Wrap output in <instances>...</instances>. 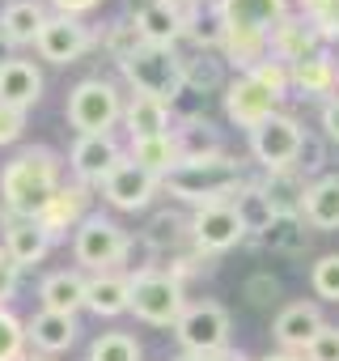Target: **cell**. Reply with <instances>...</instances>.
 Segmentation results:
<instances>
[{
    "instance_id": "50",
    "label": "cell",
    "mask_w": 339,
    "mask_h": 361,
    "mask_svg": "<svg viewBox=\"0 0 339 361\" xmlns=\"http://www.w3.org/2000/svg\"><path fill=\"white\" fill-rule=\"evenodd\" d=\"M208 361H255V357H250V353H242L238 344H225V348H221V353H212Z\"/></svg>"
},
{
    "instance_id": "47",
    "label": "cell",
    "mask_w": 339,
    "mask_h": 361,
    "mask_svg": "<svg viewBox=\"0 0 339 361\" xmlns=\"http://www.w3.org/2000/svg\"><path fill=\"white\" fill-rule=\"evenodd\" d=\"M51 13H68V18H89L94 9H102V0H47Z\"/></svg>"
},
{
    "instance_id": "5",
    "label": "cell",
    "mask_w": 339,
    "mask_h": 361,
    "mask_svg": "<svg viewBox=\"0 0 339 361\" xmlns=\"http://www.w3.org/2000/svg\"><path fill=\"white\" fill-rule=\"evenodd\" d=\"M123 90L110 77H85L68 90L64 115L68 128H77V136H115V128L123 123Z\"/></svg>"
},
{
    "instance_id": "1",
    "label": "cell",
    "mask_w": 339,
    "mask_h": 361,
    "mask_svg": "<svg viewBox=\"0 0 339 361\" xmlns=\"http://www.w3.org/2000/svg\"><path fill=\"white\" fill-rule=\"evenodd\" d=\"M60 188H64V157L51 145H22L0 166V209L9 217L39 221Z\"/></svg>"
},
{
    "instance_id": "29",
    "label": "cell",
    "mask_w": 339,
    "mask_h": 361,
    "mask_svg": "<svg viewBox=\"0 0 339 361\" xmlns=\"http://www.w3.org/2000/svg\"><path fill=\"white\" fill-rule=\"evenodd\" d=\"M229 204H234V213H238V221H242V230H246L250 243H259V238L271 230V221H276V209H271V200L263 196L259 178H246V183L234 192Z\"/></svg>"
},
{
    "instance_id": "9",
    "label": "cell",
    "mask_w": 339,
    "mask_h": 361,
    "mask_svg": "<svg viewBox=\"0 0 339 361\" xmlns=\"http://www.w3.org/2000/svg\"><path fill=\"white\" fill-rule=\"evenodd\" d=\"M246 140H250V157L259 161V170H293L297 153H301V140H305V128H301L297 115L276 111L255 132H246Z\"/></svg>"
},
{
    "instance_id": "10",
    "label": "cell",
    "mask_w": 339,
    "mask_h": 361,
    "mask_svg": "<svg viewBox=\"0 0 339 361\" xmlns=\"http://www.w3.org/2000/svg\"><path fill=\"white\" fill-rule=\"evenodd\" d=\"M98 47V30L85 22V18H68V13H51L34 51L43 64H56V68H68L77 60H85L89 51Z\"/></svg>"
},
{
    "instance_id": "17",
    "label": "cell",
    "mask_w": 339,
    "mask_h": 361,
    "mask_svg": "<svg viewBox=\"0 0 339 361\" xmlns=\"http://www.w3.org/2000/svg\"><path fill=\"white\" fill-rule=\"evenodd\" d=\"M81 340V323H77V314H56V310H34L30 319H26V344H30V353H39V357H64V353H72V344Z\"/></svg>"
},
{
    "instance_id": "48",
    "label": "cell",
    "mask_w": 339,
    "mask_h": 361,
    "mask_svg": "<svg viewBox=\"0 0 339 361\" xmlns=\"http://www.w3.org/2000/svg\"><path fill=\"white\" fill-rule=\"evenodd\" d=\"M318 123H322V140L339 145V94H335L331 102H322V115H318Z\"/></svg>"
},
{
    "instance_id": "13",
    "label": "cell",
    "mask_w": 339,
    "mask_h": 361,
    "mask_svg": "<svg viewBox=\"0 0 339 361\" xmlns=\"http://www.w3.org/2000/svg\"><path fill=\"white\" fill-rule=\"evenodd\" d=\"M68 174L85 188H102L106 178L119 170V161H127L123 145L115 136H77L72 149H68Z\"/></svg>"
},
{
    "instance_id": "26",
    "label": "cell",
    "mask_w": 339,
    "mask_h": 361,
    "mask_svg": "<svg viewBox=\"0 0 339 361\" xmlns=\"http://www.w3.org/2000/svg\"><path fill=\"white\" fill-rule=\"evenodd\" d=\"M140 243H144L153 255H179V251L191 243V213L157 209V213L148 217V226L140 230Z\"/></svg>"
},
{
    "instance_id": "20",
    "label": "cell",
    "mask_w": 339,
    "mask_h": 361,
    "mask_svg": "<svg viewBox=\"0 0 339 361\" xmlns=\"http://www.w3.org/2000/svg\"><path fill=\"white\" fill-rule=\"evenodd\" d=\"M322 327H326V319H322L318 302H288V306H280V314L271 319V336H276V344H280L284 353H305L309 340H314Z\"/></svg>"
},
{
    "instance_id": "52",
    "label": "cell",
    "mask_w": 339,
    "mask_h": 361,
    "mask_svg": "<svg viewBox=\"0 0 339 361\" xmlns=\"http://www.w3.org/2000/svg\"><path fill=\"white\" fill-rule=\"evenodd\" d=\"M148 5H157V0H123V13H127V18H136V13H144Z\"/></svg>"
},
{
    "instance_id": "51",
    "label": "cell",
    "mask_w": 339,
    "mask_h": 361,
    "mask_svg": "<svg viewBox=\"0 0 339 361\" xmlns=\"http://www.w3.org/2000/svg\"><path fill=\"white\" fill-rule=\"evenodd\" d=\"M255 361H305L301 353H284V348H276V353H263V357H255Z\"/></svg>"
},
{
    "instance_id": "23",
    "label": "cell",
    "mask_w": 339,
    "mask_h": 361,
    "mask_svg": "<svg viewBox=\"0 0 339 361\" xmlns=\"http://www.w3.org/2000/svg\"><path fill=\"white\" fill-rule=\"evenodd\" d=\"M132 306V272H94L85 276V310L98 319H119Z\"/></svg>"
},
{
    "instance_id": "40",
    "label": "cell",
    "mask_w": 339,
    "mask_h": 361,
    "mask_svg": "<svg viewBox=\"0 0 339 361\" xmlns=\"http://www.w3.org/2000/svg\"><path fill=\"white\" fill-rule=\"evenodd\" d=\"M242 298H246L255 310H263V306H276V302H280V281H276L271 272H255V276H246V285H242Z\"/></svg>"
},
{
    "instance_id": "35",
    "label": "cell",
    "mask_w": 339,
    "mask_h": 361,
    "mask_svg": "<svg viewBox=\"0 0 339 361\" xmlns=\"http://www.w3.org/2000/svg\"><path fill=\"white\" fill-rule=\"evenodd\" d=\"M144 39H140V30H136V22L127 18V13H119V18H110L102 30H98V51L106 56V60H115V64H123L136 47H140Z\"/></svg>"
},
{
    "instance_id": "2",
    "label": "cell",
    "mask_w": 339,
    "mask_h": 361,
    "mask_svg": "<svg viewBox=\"0 0 339 361\" xmlns=\"http://www.w3.org/2000/svg\"><path fill=\"white\" fill-rule=\"evenodd\" d=\"M225 26V64L234 73H250L271 56V30L293 13V0H217Z\"/></svg>"
},
{
    "instance_id": "42",
    "label": "cell",
    "mask_w": 339,
    "mask_h": 361,
    "mask_svg": "<svg viewBox=\"0 0 339 361\" xmlns=\"http://www.w3.org/2000/svg\"><path fill=\"white\" fill-rule=\"evenodd\" d=\"M322 161H326V140L305 132V140H301V153H297V166H293V170H297L301 178H309V183H314L318 170H322Z\"/></svg>"
},
{
    "instance_id": "34",
    "label": "cell",
    "mask_w": 339,
    "mask_h": 361,
    "mask_svg": "<svg viewBox=\"0 0 339 361\" xmlns=\"http://www.w3.org/2000/svg\"><path fill=\"white\" fill-rule=\"evenodd\" d=\"M191 51H221L225 47V26H221V9L212 5H191L187 9V39Z\"/></svg>"
},
{
    "instance_id": "39",
    "label": "cell",
    "mask_w": 339,
    "mask_h": 361,
    "mask_svg": "<svg viewBox=\"0 0 339 361\" xmlns=\"http://www.w3.org/2000/svg\"><path fill=\"white\" fill-rule=\"evenodd\" d=\"M309 289H314V298H322V302H339V251L318 255V259L309 264Z\"/></svg>"
},
{
    "instance_id": "25",
    "label": "cell",
    "mask_w": 339,
    "mask_h": 361,
    "mask_svg": "<svg viewBox=\"0 0 339 361\" xmlns=\"http://www.w3.org/2000/svg\"><path fill=\"white\" fill-rule=\"evenodd\" d=\"M39 310L77 314L85 310V272L81 268H56L39 281Z\"/></svg>"
},
{
    "instance_id": "22",
    "label": "cell",
    "mask_w": 339,
    "mask_h": 361,
    "mask_svg": "<svg viewBox=\"0 0 339 361\" xmlns=\"http://www.w3.org/2000/svg\"><path fill=\"white\" fill-rule=\"evenodd\" d=\"M187 9L191 5H174V0H157V5H148L144 13H136V30L144 43L153 47H179L187 39Z\"/></svg>"
},
{
    "instance_id": "32",
    "label": "cell",
    "mask_w": 339,
    "mask_h": 361,
    "mask_svg": "<svg viewBox=\"0 0 339 361\" xmlns=\"http://www.w3.org/2000/svg\"><path fill=\"white\" fill-rule=\"evenodd\" d=\"M259 188H263V196L271 200V209H276V213L301 217V204H305V188H309V178H301L297 170H263Z\"/></svg>"
},
{
    "instance_id": "49",
    "label": "cell",
    "mask_w": 339,
    "mask_h": 361,
    "mask_svg": "<svg viewBox=\"0 0 339 361\" xmlns=\"http://www.w3.org/2000/svg\"><path fill=\"white\" fill-rule=\"evenodd\" d=\"M293 5H297V13H305V18H318L322 9L335 5V0H293Z\"/></svg>"
},
{
    "instance_id": "56",
    "label": "cell",
    "mask_w": 339,
    "mask_h": 361,
    "mask_svg": "<svg viewBox=\"0 0 339 361\" xmlns=\"http://www.w3.org/2000/svg\"><path fill=\"white\" fill-rule=\"evenodd\" d=\"M174 5H204V0H174Z\"/></svg>"
},
{
    "instance_id": "12",
    "label": "cell",
    "mask_w": 339,
    "mask_h": 361,
    "mask_svg": "<svg viewBox=\"0 0 339 361\" xmlns=\"http://www.w3.org/2000/svg\"><path fill=\"white\" fill-rule=\"evenodd\" d=\"M242 243H246V230H242V221H238V213H234L229 200L225 204L191 209V247L200 255L217 259V255H225V251H234Z\"/></svg>"
},
{
    "instance_id": "3",
    "label": "cell",
    "mask_w": 339,
    "mask_h": 361,
    "mask_svg": "<svg viewBox=\"0 0 339 361\" xmlns=\"http://www.w3.org/2000/svg\"><path fill=\"white\" fill-rule=\"evenodd\" d=\"M246 166L242 157L225 153H208V157H183L174 170L161 178V196L179 200L187 209H204V204H225L234 200V192L246 183Z\"/></svg>"
},
{
    "instance_id": "54",
    "label": "cell",
    "mask_w": 339,
    "mask_h": 361,
    "mask_svg": "<svg viewBox=\"0 0 339 361\" xmlns=\"http://www.w3.org/2000/svg\"><path fill=\"white\" fill-rule=\"evenodd\" d=\"M170 361H208V357H196V353H179V357H170Z\"/></svg>"
},
{
    "instance_id": "27",
    "label": "cell",
    "mask_w": 339,
    "mask_h": 361,
    "mask_svg": "<svg viewBox=\"0 0 339 361\" xmlns=\"http://www.w3.org/2000/svg\"><path fill=\"white\" fill-rule=\"evenodd\" d=\"M301 221L318 234L339 230V174H318L305 188V204H301Z\"/></svg>"
},
{
    "instance_id": "55",
    "label": "cell",
    "mask_w": 339,
    "mask_h": 361,
    "mask_svg": "<svg viewBox=\"0 0 339 361\" xmlns=\"http://www.w3.org/2000/svg\"><path fill=\"white\" fill-rule=\"evenodd\" d=\"M22 361H51V357H39V353H26Z\"/></svg>"
},
{
    "instance_id": "41",
    "label": "cell",
    "mask_w": 339,
    "mask_h": 361,
    "mask_svg": "<svg viewBox=\"0 0 339 361\" xmlns=\"http://www.w3.org/2000/svg\"><path fill=\"white\" fill-rule=\"evenodd\" d=\"M250 77H255L259 85H267V90H271L280 102L293 94V81H288V64H280V60H271V56H267L259 68H250Z\"/></svg>"
},
{
    "instance_id": "46",
    "label": "cell",
    "mask_w": 339,
    "mask_h": 361,
    "mask_svg": "<svg viewBox=\"0 0 339 361\" xmlns=\"http://www.w3.org/2000/svg\"><path fill=\"white\" fill-rule=\"evenodd\" d=\"M314 26H318V35H322V43H326V47H331V43L339 47V0H335L331 9H322V13L314 18Z\"/></svg>"
},
{
    "instance_id": "33",
    "label": "cell",
    "mask_w": 339,
    "mask_h": 361,
    "mask_svg": "<svg viewBox=\"0 0 339 361\" xmlns=\"http://www.w3.org/2000/svg\"><path fill=\"white\" fill-rule=\"evenodd\" d=\"M174 140H179V153H183V157L225 153V136H221V128H217L208 115H187V119L174 128Z\"/></svg>"
},
{
    "instance_id": "38",
    "label": "cell",
    "mask_w": 339,
    "mask_h": 361,
    "mask_svg": "<svg viewBox=\"0 0 339 361\" xmlns=\"http://www.w3.org/2000/svg\"><path fill=\"white\" fill-rule=\"evenodd\" d=\"M26 353V319L13 306H0V361H22Z\"/></svg>"
},
{
    "instance_id": "45",
    "label": "cell",
    "mask_w": 339,
    "mask_h": 361,
    "mask_svg": "<svg viewBox=\"0 0 339 361\" xmlns=\"http://www.w3.org/2000/svg\"><path fill=\"white\" fill-rule=\"evenodd\" d=\"M26 136V115L13 106H0V149H9Z\"/></svg>"
},
{
    "instance_id": "15",
    "label": "cell",
    "mask_w": 339,
    "mask_h": 361,
    "mask_svg": "<svg viewBox=\"0 0 339 361\" xmlns=\"http://www.w3.org/2000/svg\"><path fill=\"white\" fill-rule=\"evenodd\" d=\"M0 247H5L9 259L26 272V268H39L51 255L56 238L43 230V221H34V217H9L5 209H0Z\"/></svg>"
},
{
    "instance_id": "7",
    "label": "cell",
    "mask_w": 339,
    "mask_h": 361,
    "mask_svg": "<svg viewBox=\"0 0 339 361\" xmlns=\"http://www.w3.org/2000/svg\"><path fill=\"white\" fill-rule=\"evenodd\" d=\"M187 310V285L174 281L165 268L132 272V306L127 314L144 327H174Z\"/></svg>"
},
{
    "instance_id": "11",
    "label": "cell",
    "mask_w": 339,
    "mask_h": 361,
    "mask_svg": "<svg viewBox=\"0 0 339 361\" xmlns=\"http://www.w3.org/2000/svg\"><path fill=\"white\" fill-rule=\"evenodd\" d=\"M221 102H225V119L242 132H255L263 119H271L280 111V98L267 85H259L250 73H234L229 85L221 90Z\"/></svg>"
},
{
    "instance_id": "21",
    "label": "cell",
    "mask_w": 339,
    "mask_h": 361,
    "mask_svg": "<svg viewBox=\"0 0 339 361\" xmlns=\"http://www.w3.org/2000/svg\"><path fill=\"white\" fill-rule=\"evenodd\" d=\"M288 81H293V94L314 98V102H331L339 94V56L331 47H322L318 56L293 64L288 68Z\"/></svg>"
},
{
    "instance_id": "28",
    "label": "cell",
    "mask_w": 339,
    "mask_h": 361,
    "mask_svg": "<svg viewBox=\"0 0 339 361\" xmlns=\"http://www.w3.org/2000/svg\"><path fill=\"white\" fill-rule=\"evenodd\" d=\"M229 85V64L221 51H183V90L187 94H221Z\"/></svg>"
},
{
    "instance_id": "37",
    "label": "cell",
    "mask_w": 339,
    "mask_h": 361,
    "mask_svg": "<svg viewBox=\"0 0 339 361\" xmlns=\"http://www.w3.org/2000/svg\"><path fill=\"white\" fill-rule=\"evenodd\" d=\"M85 361H144V348L132 331H98L89 340Z\"/></svg>"
},
{
    "instance_id": "36",
    "label": "cell",
    "mask_w": 339,
    "mask_h": 361,
    "mask_svg": "<svg viewBox=\"0 0 339 361\" xmlns=\"http://www.w3.org/2000/svg\"><path fill=\"white\" fill-rule=\"evenodd\" d=\"M259 247H267V251H276V255H301V251L309 247V226H305L301 217L276 213V221H271V230L259 238Z\"/></svg>"
},
{
    "instance_id": "14",
    "label": "cell",
    "mask_w": 339,
    "mask_h": 361,
    "mask_svg": "<svg viewBox=\"0 0 339 361\" xmlns=\"http://www.w3.org/2000/svg\"><path fill=\"white\" fill-rule=\"evenodd\" d=\"M98 192H102V200H106L115 213H144V209H153V200L161 196V178L148 174V170L136 166V161H119V170L106 178Z\"/></svg>"
},
{
    "instance_id": "16",
    "label": "cell",
    "mask_w": 339,
    "mask_h": 361,
    "mask_svg": "<svg viewBox=\"0 0 339 361\" xmlns=\"http://www.w3.org/2000/svg\"><path fill=\"white\" fill-rule=\"evenodd\" d=\"M94 204V188H85V183H77V178H64V188L51 196V204L43 209V230L56 238V243H64L68 234H77V226L94 213L89 209Z\"/></svg>"
},
{
    "instance_id": "4",
    "label": "cell",
    "mask_w": 339,
    "mask_h": 361,
    "mask_svg": "<svg viewBox=\"0 0 339 361\" xmlns=\"http://www.w3.org/2000/svg\"><path fill=\"white\" fill-rule=\"evenodd\" d=\"M119 77L127 81L132 94H144V98H157L174 111V102L187 94L183 90V51L179 47H153V43H140L123 64H119Z\"/></svg>"
},
{
    "instance_id": "8",
    "label": "cell",
    "mask_w": 339,
    "mask_h": 361,
    "mask_svg": "<svg viewBox=\"0 0 339 361\" xmlns=\"http://www.w3.org/2000/svg\"><path fill=\"white\" fill-rule=\"evenodd\" d=\"M229 331H234V319L221 302L212 298H200V302H187L183 319L174 323V340L183 353H196V357H212L229 344Z\"/></svg>"
},
{
    "instance_id": "30",
    "label": "cell",
    "mask_w": 339,
    "mask_h": 361,
    "mask_svg": "<svg viewBox=\"0 0 339 361\" xmlns=\"http://www.w3.org/2000/svg\"><path fill=\"white\" fill-rule=\"evenodd\" d=\"M170 111L165 102H157V98H144V94H132L127 98V106H123V128H127V136L132 140H144V136H165L170 132Z\"/></svg>"
},
{
    "instance_id": "6",
    "label": "cell",
    "mask_w": 339,
    "mask_h": 361,
    "mask_svg": "<svg viewBox=\"0 0 339 361\" xmlns=\"http://www.w3.org/2000/svg\"><path fill=\"white\" fill-rule=\"evenodd\" d=\"M136 238L106 213H89L77 234H72V264L94 276V272H119V264H127Z\"/></svg>"
},
{
    "instance_id": "53",
    "label": "cell",
    "mask_w": 339,
    "mask_h": 361,
    "mask_svg": "<svg viewBox=\"0 0 339 361\" xmlns=\"http://www.w3.org/2000/svg\"><path fill=\"white\" fill-rule=\"evenodd\" d=\"M5 60H13V47H9V39H5V35H0V64H5Z\"/></svg>"
},
{
    "instance_id": "18",
    "label": "cell",
    "mask_w": 339,
    "mask_h": 361,
    "mask_svg": "<svg viewBox=\"0 0 339 361\" xmlns=\"http://www.w3.org/2000/svg\"><path fill=\"white\" fill-rule=\"evenodd\" d=\"M43 90H47V77L34 60H5L0 64V106H13V111H34L43 102Z\"/></svg>"
},
{
    "instance_id": "24",
    "label": "cell",
    "mask_w": 339,
    "mask_h": 361,
    "mask_svg": "<svg viewBox=\"0 0 339 361\" xmlns=\"http://www.w3.org/2000/svg\"><path fill=\"white\" fill-rule=\"evenodd\" d=\"M51 9H47V0H9L5 9H0V35L9 39V47H34L43 26H47Z\"/></svg>"
},
{
    "instance_id": "31",
    "label": "cell",
    "mask_w": 339,
    "mask_h": 361,
    "mask_svg": "<svg viewBox=\"0 0 339 361\" xmlns=\"http://www.w3.org/2000/svg\"><path fill=\"white\" fill-rule=\"evenodd\" d=\"M127 161H136V166H144L148 174L165 178L170 170H174V166L183 161L179 140H174V128H170L165 136H144V140H132V145H127Z\"/></svg>"
},
{
    "instance_id": "44",
    "label": "cell",
    "mask_w": 339,
    "mask_h": 361,
    "mask_svg": "<svg viewBox=\"0 0 339 361\" xmlns=\"http://www.w3.org/2000/svg\"><path fill=\"white\" fill-rule=\"evenodd\" d=\"M18 285H22V268L9 259V251H5V247H0V306H13Z\"/></svg>"
},
{
    "instance_id": "43",
    "label": "cell",
    "mask_w": 339,
    "mask_h": 361,
    "mask_svg": "<svg viewBox=\"0 0 339 361\" xmlns=\"http://www.w3.org/2000/svg\"><path fill=\"white\" fill-rule=\"evenodd\" d=\"M301 357H305V361H339V327L326 323V327L309 340V348H305Z\"/></svg>"
},
{
    "instance_id": "19",
    "label": "cell",
    "mask_w": 339,
    "mask_h": 361,
    "mask_svg": "<svg viewBox=\"0 0 339 361\" xmlns=\"http://www.w3.org/2000/svg\"><path fill=\"white\" fill-rule=\"evenodd\" d=\"M326 43H322V35H318V26H314V18H305V13H288L276 30H271V60H280V64H301V60H309V56H318Z\"/></svg>"
}]
</instances>
